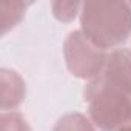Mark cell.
Masks as SVG:
<instances>
[{"mask_svg": "<svg viewBox=\"0 0 131 131\" xmlns=\"http://www.w3.org/2000/svg\"><path fill=\"white\" fill-rule=\"evenodd\" d=\"M80 31L100 49L122 46L131 37V6L126 2H85Z\"/></svg>", "mask_w": 131, "mask_h": 131, "instance_id": "cell-1", "label": "cell"}, {"mask_svg": "<svg viewBox=\"0 0 131 131\" xmlns=\"http://www.w3.org/2000/svg\"><path fill=\"white\" fill-rule=\"evenodd\" d=\"M83 99L90 120L100 131H120L131 120V94L100 76L86 82Z\"/></svg>", "mask_w": 131, "mask_h": 131, "instance_id": "cell-2", "label": "cell"}, {"mask_svg": "<svg viewBox=\"0 0 131 131\" xmlns=\"http://www.w3.org/2000/svg\"><path fill=\"white\" fill-rule=\"evenodd\" d=\"M108 51L91 43L80 29L71 31L63 42V57L68 71L86 82L97 77L108 60Z\"/></svg>", "mask_w": 131, "mask_h": 131, "instance_id": "cell-3", "label": "cell"}, {"mask_svg": "<svg viewBox=\"0 0 131 131\" xmlns=\"http://www.w3.org/2000/svg\"><path fill=\"white\" fill-rule=\"evenodd\" d=\"M99 76L131 94V49H113L108 54V60Z\"/></svg>", "mask_w": 131, "mask_h": 131, "instance_id": "cell-4", "label": "cell"}, {"mask_svg": "<svg viewBox=\"0 0 131 131\" xmlns=\"http://www.w3.org/2000/svg\"><path fill=\"white\" fill-rule=\"evenodd\" d=\"M0 85H2V111H14L19 108L26 96V85L22 76L9 68L0 71Z\"/></svg>", "mask_w": 131, "mask_h": 131, "instance_id": "cell-5", "label": "cell"}, {"mask_svg": "<svg viewBox=\"0 0 131 131\" xmlns=\"http://www.w3.org/2000/svg\"><path fill=\"white\" fill-rule=\"evenodd\" d=\"M52 131H97L94 123L85 114L73 111L63 114L54 125Z\"/></svg>", "mask_w": 131, "mask_h": 131, "instance_id": "cell-6", "label": "cell"}, {"mask_svg": "<svg viewBox=\"0 0 131 131\" xmlns=\"http://www.w3.org/2000/svg\"><path fill=\"white\" fill-rule=\"evenodd\" d=\"M28 3L23 2H3L0 5V16H2V34H6L9 29L16 28L26 11Z\"/></svg>", "mask_w": 131, "mask_h": 131, "instance_id": "cell-7", "label": "cell"}, {"mask_svg": "<svg viewBox=\"0 0 131 131\" xmlns=\"http://www.w3.org/2000/svg\"><path fill=\"white\" fill-rule=\"evenodd\" d=\"M51 11L59 22L68 23V22H73L77 17V14H80L82 3L80 2H52Z\"/></svg>", "mask_w": 131, "mask_h": 131, "instance_id": "cell-8", "label": "cell"}, {"mask_svg": "<svg viewBox=\"0 0 131 131\" xmlns=\"http://www.w3.org/2000/svg\"><path fill=\"white\" fill-rule=\"evenodd\" d=\"M0 131H32V128L20 113L8 111V113H2Z\"/></svg>", "mask_w": 131, "mask_h": 131, "instance_id": "cell-9", "label": "cell"}, {"mask_svg": "<svg viewBox=\"0 0 131 131\" xmlns=\"http://www.w3.org/2000/svg\"><path fill=\"white\" fill-rule=\"evenodd\" d=\"M120 131H131V126H125L123 129H120Z\"/></svg>", "mask_w": 131, "mask_h": 131, "instance_id": "cell-10", "label": "cell"}, {"mask_svg": "<svg viewBox=\"0 0 131 131\" xmlns=\"http://www.w3.org/2000/svg\"><path fill=\"white\" fill-rule=\"evenodd\" d=\"M126 126H131V120H129V123H128V125H126Z\"/></svg>", "mask_w": 131, "mask_h": 131, "instance_id": "cell-11", "label": "cell"}, {"mask_svg": "<svg viewBox=\"0 0 131 131\" xmlns=\"http://www.w3.org/2000/svg\"><path fill=\"white\" fill-rule=\"evenodd\" d=\"M129 6H131V3H129Z\"/></svg>", "mask_w": 131, "mask_h": 131, "instance_id": "cell-12", "label": "cell"}]
</instances>
